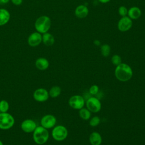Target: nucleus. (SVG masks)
Returning a JSON list of instances; mask_svg holds the SVG:
<instances>
[{
    "instance_id": "obj_1",
    "label": "nucleus",
    "mask_w": 145,
    "mask_h": 145,
    "mask_svg": "<svg viewBox=\"0 0 145 145\" xmlns=\"http://www.w3.org/2000/svg\"><path fill=\"white\" fill-rule=\"evenodd\" d=\"M133 70L131 67L125 63H121L116 66L114 70L116 78L121 82H127L133 76Z\"/></svg>"
},
{
    "instance_id": "obj_2",
    "label": "nucleus",
    "mask_w": 145,
    "mask_h": 145,
    "mask_svg": "<svg viewBox=\"0 0 145 145\" xmlns=\"http://www.w3.org/2000/svg\"><path fill=\"white\" fill-rule=\"evenodd\" d=\"M49 137V133L48 129L41 126H37L33 132V139L34 142L39 145L46 143Z\"/></svg>"
},
{
    "instance_id": "obj_3",
    "label": "nucleus",
    "mask_w": 145,
    "mask_h": 145,
    "mask_svg": "<svg viewBox=\"0 0 145 145\" xmlns=\"http://www.w3.org/2000/svg\"><path fill=\"white\" fill-rule=\"evenodd\" d=\"M51 27V20L46 15L39 17L35 23V28L37 32L40 33L48 32Z\"/></svg>"
},
{
    "instance_id": "obj_4",
    "label": "nucleus",
    "mask_w": 145,
    "mask_h": 145,
    "mask_svg": "<svg viewBox=\"0 0 145 145\" xmlns=\"http://www.w3.org/2000/svg\"><path fill=\"white\" fill-rule=\"evenodd\" d=\"M15 123L14 117L7 112L0 113V129L8 130L11 129Z\"/></svg>"
},
{
    "instance_id": "obj_5",
    "label": "nucleus",
    "mask_w": 145,
    "mask_h": 145,
    "mask_svg": "<svg viewBox=\"0 0 145 145\" xmlns=\"http://www.w3.org/2000/svg\"><path fill=\"white\" fill-rule=\"evenodd\" d=\"M67 129L63 125L54 126L52 131V136L56 141H63L67 138Z\"/></svg>"
},
{
    "instance_id": "obj_6",
    "label": "nucleus",
    "mask_w": 145,
    "mask_h": 145,
    "mask_svg": "<svg viewBox=\"0 0 145 145\" xmlns=\"http://www.w3.org/2000/svg\"><path fill=\"white\" fill-rule=\"evenodd\" d=\"M68 103L71 108L74 109L79 110L83 108L85 104V100L83 96L79 95H75L70 97Z\"/></svg>"
},
{
    "instance_id": "obj_7",
    "label": "nucleus",
    "mask_w": 145,
    "mask_h": 145,
    "mask_svg": "<svg viewBox=\"0 0 145 145\" xmlns=\"http://www.w3.org/2000/svg\"><path fill=\"white\" fill-rule=\"evenodd\" d=\"M87 108L93 113L99 112L101 108V104L99 99L95 97H91L86 101Z\"/></svg>"
},
{
    "instance_id": "obj_8",
    "label": "nucleus",
    "mask_w": 145,
    "mask_h": 145,
    "mask_svg": "<svg viewBox=\"0 0 145 145\" xmlns=\"http://www.w3.org/2000/svg\"><path fill=\"white\" fill-rule=\"evenodd\" d=\"M57 119L52 114H46L44 116L40 121L41 126L46 129L54 127L56 124Z\"/></svg>"
},
{
    "instance_id": "obj_9",
    "label": "nucleus",
    "mask_w": 145,
    "mask_h": 145,
    "mask_svg": "<svg viewBox=\"0 0 145 145\" xmlns=\"http://www.w3.org/2000/svg\"><path fill=\"white\" fill-rule=\"evenodd\" d=\"M133 25L132 20L127 16L122 17L118 21L117 28L121 32H126L129 31Z\"/></svg>"
},
{
    "instance_id": "obj_10",
    "label": "nucleus",
    "mask_w": 145,
    "mask_h": 145,
    "mask_svg": "<svg viewBox=\"0 0 145 145\" xmlns=\"http://www.w3.org/2000/svg\"><path fill=\"white\" fill-rule=\"evenodd\" d=\"M33 96L34 99L38 102H45L49 97V92L45 88H39L36 89L33 93Z\"/></svg>"
},
{
    "instance_id": "obj_11",
    "label": "nucleus",
    "mask_w": 145,
    "mask_h": 145,
    "mask_svg": "<svg viewBox=\"0 0 145 145\" xmlns=\"http://www.w3.org/2000/svg\"><path fill=\"white\" fill-rule=\"evenodd\" d=\"M37 127L36 122L31 119L24 120L20 125L21 129L26 133H33Z\"/></svg>"
},
{
    "instance_id": "obj_12",
    "label": "nucleus",
    "mask_w": 145,
    "mask_h": 145,
    "mask_svg": "<svg viewBox=\"0 0 145 145\" xmlns=\"http://www.w3.org/2000/svg\"><path fill=\"white\" fill-rule=\"evenodd\" d=\"M28 44L30 46L36 47L39 46L42 42L41 33L38 32L32 33L28 38Z\"/></svg>"
},
{
    "instance_id": "obj_13",
    "label": "nucleus",
    "mask_w": 145,
    "mask_h": 145,
    "mask_svg": "<svg viewBox=\"0 0 145 145\" xmlns=\"http://www.w3.org/2000/svg\"><path fill=\"white\" fill-rule=\"evenodd\" d=\"M88 12L89 10L88 7L84 5L78 6L75 10V15L79 19H83L87 17L88 15Z\"/></svg>"
},
{
    "instance_id": "obj_14",
    "label": "nucleus",
    "mask_w": 145,
    "mask_h": 145,
    "mask_svg": "<svg viewBox=\"0 0 145 145\" xmlns=\"http://www.w3.org/2000/svg\"><path fill=\"white\" fill-rule=\"evenodd\" d=\"M49 62L45 58L40 57L35 61V66L40 70H45L49 67Z\"/></svg>"
},
{
    "instance_id": "obj_15",
    "label": "nucleus",
    "mask_w": 145,
    "mask_h": 145,
    "mask_svg": "<svg viewBox=\"0 0 145 145\" xmlns=\"http://www.w3.org/2000/svg\"><path fill=\"white\" fill-rule=\"evenodd\" d=\"M142 14L140 9L136 6L130 7L128 10L127 15L131 20H136L139 19Z\"/></svg>"
},
{
    "instance_id": "obj_16",
    "label": "nucleus",
    "mask_w": 145,
    "mask_h": 145,
    "mask_svg": "<svg viewBox=\"0 0 145 145\" xmlns=\"http://www.w3.org/2000/svg\"><path fill=\"white\" fill-rule=\"evenodd\" d=\"M89 140L91 145H100L102 142V137L100 133L93 131L89 135Z\"/></svg>"
},
{
    "instance_id": "obj_17",
    "label": "nucleus",
    "mask_w": 145,
    "mask_h": 145,
    "mask_svg": "<svg viewBox=\"0 0 145 145\" xmlns=\"http://www.w3.org/2000/svg\"><path fill=\"white\" fill-rule=\"evenodd\" d=\"M10 14L5 8H0V26L6 24L10 20Z\"/></svg>"
},
{
    "instance_id": "obj_18",
    "label": "nucleus",
    "mask_w": 145,
    "mask_h": 145,
    "mask_svg": "<svg viewBox=\"0 0 145 145\" xmlns=\"http://www.w3.org/2000/svg\"><path fill=\"white\" fill-rule=\"evenodd\" d=\"M42 42L45 45L50 46L54 44L55 39L54 36L51 33L46 32L43 33L42 35Z\"/></svg>"
},
{
    "instance_id": "obj_19",
    "label": "nucleus",
    "mask_w": 145,
    "mask_h": 145,
    "mask_svg": "<svg viewBox=\"0 0 145 145\" xmlns=\"http://www.w3.org/2000/svg\"><path fill=\"white\" fill-rule=\"evenodd\" d=\"M61 93V88L57 86H53L49 91V96L52 98H56L60 95Z\"/></svg>"
},
{
    "instance_id": "obj_20",
    "label": "nucleus",
    "mask_w": 145,
    "mask_h": 145,
    "mask_svg": "<svg viewBox=\"0 0 145 145\" xmlns=\"http://www.w3.org/2000/svg\"><path fill=\"white\" fill-rule=\"evenodd\" d=\"M79 115L82 119L84 120H88L90 118L91 113V112L87 108H82L80 109H79Z\"/></svg>"
},
{
    "instance_id": "obj_21",
    "label": "nucleus",
    "mask_w": 145,
    "mask_h": 145,
    "mask_svg": "<svg viewBox=\"0 0 145 145\" xmlns=\"http://www.w3.org/2000/svg\"><path fill=\"white\" fill-rule=\"evenodd\" d=\"M110 46L108 44H103L100 47V52L102 56L106 57L109 56L110 53Z\"/></svg>"
},
{
    "instance_id": "obj_22",
    "label": "nucleus",
    "mask_w": 145,
    "mask_h": 145,
    "mask_svg": "<svg viewBox=\"0 0 145 145\" xmlns=\"http://www.w3.org/2000/svg\"><path fill=\"white\" fill-rule=\"evenodd\" d=\"M9 109V103L5 100L0 101V112L1 113L7 112Z\"/></svg>"
},
{
    "instance_id": "obj_23",
    "label": "nucleus",
    "mask_w": 145,
    "mask_h": 145,
    "mask_svg": "<svg viewBox=\"0 0 145 145\" xmlns=\"http://www.w3.org/2000/svg\"><path fill=\"white\" fill-rule=\"evenodd\" d=\"M111 62L114 65L117 66L122 63L121 57L118 54H114L111 58Z\"/></svg>"
},
{
    "instance_id": "obj_24",
    "label": "nucleus",
    "mask_w": 145,
    "mask_h": 145,
    "mask_svg": "<svg viewBox=\"0 0 145 145\" xmlns=\"http://www.w3.org/2000/svg\"><path fill=\"white\" fill-rule=\"evenodd\" d=\"M100 123V118L98 116H93L89 121V125L92 127H96Z\"/></svg>"
},
{
    "instance_id": "obj_25",
    "label": "nucleus",
    "mask_w": 145,
    "mask_h": 145,
    "mask_svg": "<svg viewBox=\"0 0 145 145\" xmlns=\"http://www.w3.org/2000/svg\"><path fill=\"white\" fill-rule=\"evenodd\" d=\"M118 14L120 16L122 17L125 16L127 15V12H128V9L126 8V7L124 6H121L118 8Z\"/></svg>"
},
{
    "instance_id": "obj_26",
    "label": "nucleus",
    "mask_w": 145,
    "mask_h": 145,
    "mask_svg": "<svg viewBox=\"0 0 145 145\" xmlns=\"http://www.w3.org/2000/svg\"><path fill=\"white\" fill-rule=\"evenodd\" d=\"M99 86L96 85V84H94V85H92L90 87L89 89V92L90 93L91 95H96L98 92H99Z\"/></svg>"
},
{
    "instance_id": "obj_27",
    "label": "nucleus",
    "mask_w": 145,
    "mask_h": 145,
    "mask_svg": "<svg viewBox=\"0 0 145 145\" xmlns=\"http://www.w3.org/2000/svg\"><path fill=\"white\" fill-rule=\"evenodd\" d=\"M11 1L15 6H19L23 2V0H11Z\"/></svg>"
},
{
    "instance_id": "obj_28",
    "label": "nucleus",
    "mask_w": 145,
    "mask_h": 145,
    "mask_svg": "<svg viewBox=\"0 0 145 145\" xmlns=\"http://www.w3.org/2000/svg\"><path fill=\"white\" fill-rule=\"evenodd\" d=\"M10 0H0V4L1 5H5L8 3Z\"/></svg>"
},
{
    "instance_id": "obj_29",
    "label": "nucleus",
    "mask_w": 145,
    "mask_h": 145,
    "mask_svg": "<svg viewBox=\"0 0 145 145\" xmlns=\"http://www.w3.org/2000/svg\"><path fill=\"white\" fill-rule=\"evenodd\" d=\"M98 1L102 3H106L110 2L111 0H98Z\"/></svg>"
},
{
    "instance_id": "obj_30",
    "label": "nucleus",
    "mask_w": 145,
    "mask_h": 145,
    "mask_svg": "<svg viewBox=\"0 0 145 145\" xmlns=\"http://www.w3.org/2000/svg\"><path fill=\"white\" fill-rule=\"evenodd\" d=\"M93 43L96 45H100V41L99 40H95L93 42Z\"/></svg>"
},
{
    "instance_id": "obj_31",
    "label": "nucleus",
    "mask_w": 145,
    "mask_h": 145,
    "mask_svg": "<svg viewBox=\"0 0 145 145\" xmlns=\"http://www.w3.org/2000/svg\"><path fill=\"white\" fill-rule=\"evenodd\" d=\"M0 145H3V142L0 140Z\"/></svg>"
},
{
    "instance_id": "obj_32",
    "label": "nucleus",
    "mask_w": 145,
    "mask_h": 145,
    "mask_svg": "<svg viewBox=\"0 0 145 145\" xmlns=\"http://www.w3.org/2000/svg\"><path fill=\"white\" fill-rule=\"evenodd\" d=\"M9 145H11V144H9Z\"/></svg>"
},
{
    "instance_id": "obj_33",
    "label": "nucleus",
    "mask_w": 145,
    "mask_h": 145,
    "mask_svg": "<svg viewBox=\"0 0 145 145\" xmlns=\"http://www.w3.org/2000/svg\"><path fill=\"white\" fill-rule=\"evenodd\" d=\"M0 113H1V112H0Z\"/></svg>"
}]
</instances>
